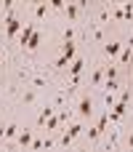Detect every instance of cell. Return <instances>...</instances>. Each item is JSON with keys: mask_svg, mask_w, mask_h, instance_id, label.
Returning <instances> with one entry per match:
<instances>
[{"mask_svg": "<svg viewBox=\"0 0 133 152\" xmlns=\"http://www.w3.org/2000/svg\"><path fill=\"white\" fill-rule=\"evenodd\" d=\"M101 83H104V61L101 64H93L91 67V75L85 69V88H101Z\"/></svg>", "mask_w": 133, "mask_h": 152, "instance_id": "obj_5", "label": "cell"}, {"mask_svg": "<svg viewBox=\"0 0 133 152\" xmlns=\"http://www.w3.org/2000/svg\"><path fill=\"white\" fill-rule=\"evenodd\" d=\"M16 3H19V0H0V5H3V16H11Z\"/></svg>", "mask_w": 133, "mask_h": 152, "instance_id": "obj_14", "label": "cell"}, {"mask_svg": "<svg viewBox=\"0 0 133 152\" xmlns=\"http://www.w3.org/2000/svg\"><path fill=\"white\" fill-rule=\"evenodd\" d=\"M75 118H80V120H93V96L88 94V91H80V96H77V102H75Z\"/></svg>", "mask_w": 133, "mask_h": 152, "instance_id": "obj_1", "label": "cell"}, {"mask_svg": "<svg viewBox=\"0 0 133 152\" xmlns=\"http://www.w3.org/2000/svg\"><path fill=\"white\" fill-rule=\"evenodd\" d=\"M35 134H37V128L32 126V128H21L19 131V136L13 139V144H11V150H29V144H32V139H35Z\"/></svg>", "mask_w": 133, "mask_h": 152, "instance_id": "obj_3", "label": "cell"}, {"mask_svg": "<svg viewBox=\"0 0 133 152\" xmlns=\"http://www.w3.org/2000/svg\"><path fill=\"white\" fill-rule=\"evenodd\" d=\"M3 142H5V120L0 118V144H3Z\"/></svg>", "mask_w": 133, "mask_h": 152, "instance_id": "obj_18", "label": "cell"}, {"mask_svg": "<svg viewBox=\"0 0 133 152\" xmlns=\"http://www.w3.org/2000/svg\"><path fill=\"white\" fill-rule=\"evenodd\" d=\"M5 64H8V56H5V51H0V75L5 72Z\"/></svg>", "mask_w": 133, "mask_h": 152, "instance_id": "obj_17", "label": "cell"}, {"mask_svg": "<svg viewBox=\"0 0 133 152\" xmlns=\"http://www.w3.org/2000/svg\"><path fill=\"white\" fill-rule=\"evenodd\" d=\"M123 134H125V139L120 142V147H125V150H133V128H123Z\"/></svg>", "mask_w": 133, "mask_h": 152, "instance_id": "obj_13", "label": "cell"}, {"mask_svg": "<svg viewBox=\"0 0 133 152\" xmlns=\"http://www.w3.org/2000/svg\"><path fill=\"white\" fill-rule=\"evenodd\" d=\"M128 80L133 83V64H131V69H128Z\"/></svg>", "mask_w": 133, "mask_h": 152, "instance_id": "obj_19", "label": "cell"}, {"mask_svg": "<svg viewBox=\"0 0 133 152\" xmlns=\"http://www.w3.org/2000/svg\"><path fill=\"white\" fill-rule=\"evenodd\" d=\"M85 64H88V59H85L83 53H77V56L69 61V67H67V75H85Z\"/></svg>", "mask_w": 133, "mask_h": 152, "instance_id": "obj_10", "label": "cell"}, {"mask_svg": "<svg viewBox=\"0 0 133 152\" xmlns=\"http://www.w3.org/2000/svg\"><path fill=\"white\" fill-rule=\"evenodd\" d=\"M123 45H125V43H123L120 37H107V40H104V45H101V53H104V59L115 61V59H117V53L123 51Z\"/></svg>", "mask_w": 133, "mask_h": 152, "instance_id": "obj_4", "label": "cell"}, {"mask_svg": "<svg viewBox=\"0 0 133 152\" xmlns=\"http://www.w3.org/2000/svg\"><path fill=\"white\" fill-rule=\"evenodd\" d=\"M48 13H51V5H48V0H43V3H37V5L32 8V19H35L37 24H40V21H43Z\"/></svg>", "mask_w": 133, "mask_h": 152, "instance_id": "obj_11", "label": "cell"}, {"mask_svg": "<svg viewBox=\"0 0 133 152\" xmlns=\"http://www.w3.org/2000/svg\"><path fill=\"white\" fill-rule=\"evenodd\" d=\"M3 24H5V43H11V40H16L19 37V32H21V19L16 16V11L11 13V16H3Z\"/></svg>", "mask_w": 133, "mask_h": 152, "instance_id": "obj_2", "label": "cell"}, {"mask_svg": "<svg viewBox=\"0 0 133 152\" xmlns=\"http://www.w3.org/2000/svg\"><path fill=\"white\" fill-rule=\"evenodd\" d=\"M37 99H40V91L32 86H24V91L19 94V104H24V107H35Z\"/></svg>", "mask_w": 133, "mask_h": 152, "instance_id": "obj_8", "label": "cell"}, {"mask_svg": "<svg viewBox=\"0 0 133 152\" xmlns=\"http://www.w3.org/2000/svg\"><path fill=\"white\" fill-rule=\"evenodd\" d=\"M123 3V13H125V24L133 27V0H120Z\"/></svg>", "mask_w": 133, "mask_h": 152, "instance_id": "obj_12", "label": "cell"}, {"mask_svg": "<svg viewBox=\"0 0 133 152\" xmlns=\"http://www.w3.org/2000/svg\"><path fill=\"white\" fill-rule=\"evenodd\" d=\"M61 13L67 16V21H69V24H83V11H80L77 0H69V3L64 5V11H61Z\"/></svg>", "mask_w": 133, "mask_h": 152, "instance_id": "obj_6", "label": "cell"}, {"mask_svg": "<svg viewBox=\"0 0 133 152\" xmlns=\"http://www.w3.org/2000/svg\"><path fill=\"white\" fill-rule=\"evenodd\" d=\"M56 110H59V107H56L53 102H51V104H43V107L37 110V115H35V128H43V126H45V120H48Z\"/></svg>", "mask_w": 133, "mask_h": 152, "instance_id": "obj_9", "label": "cell"}, {"mask_svg": "<svg viewBox=\"0 0 133 152\" xmlns=\"http://www.w3.org/2000/svg\"><path fill=\"white\" fill-rule=\"evenodd\" d=\"M24 126L19 123V120H5V142H3V147L5 150H11V144H13V139L19 136V131H21Z\"/></svg>", "mask_w": 133, "mask_h": 152, "instance_id": "obj_7", "label": "cell"}, {"mask_svg": "<svg viewBox=\"0 0 133 152\" xmlns=\"http://www.w3.org/2000/svg\"><path fill=\"white\" fill-rule=\"evenodd\" d=\"M69 0H48V5H51V11H64V5H67Z\"/></svg>", "mask_w": 133, "mask_h": 152, "instance_id": "obj_15", "label": "cell"}, {"mask_svg": "<svg viewBox=\"0 0 133 152\" xmlns=\"http://www.w3.org/2000/svg\"><path fill=\"white\" fill-rule=\"evenodd\" d=\"M8 91H11V86H8L5 75H0V99H3V94H8Z\"/></svg>", "mask_w": 133, "mask_h": 152, "instance_id": "obj_16", "label": "cell"}]
</instances>
